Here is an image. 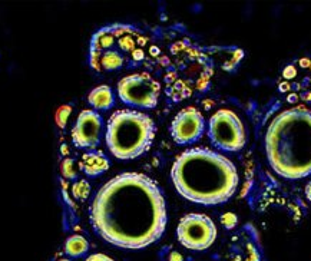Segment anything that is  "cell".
Returning a JSON list of instances; mask_svg holds the SVG:
<instances>
[{"mask_svg":"<svg viewBox=\"0 0 311 261\" xmlns=\"http://www.w3.org/2000/svg\"><path fill=\"white\" fill-rule=\"evenodd\" d=\"M91 220L108 243L141 250L162 237L166 207L159 187L139 172H125L108 181L96 194Z\"/></svg>","mask_w":311,"mask_h":261,"instance_id":"6da1fadb","label":"cell"},{"mask_svg":"<svg viewBox=\"0 0 311 261\" xmlns=\"http://www.w3.org/2000/svg\"><path fill=\"white\" fill-rule=\"evenodd\" d=\"M171 177L184 198L203 206L228 201L238 185L235 165L224 155L205 148L182 152L172 165Z\"/></svg>","mask_w":311,"mask_h":261,"instance_id":"7a4b0ae2","label":"cell"},{"mask_svg":"<svg viewBox=\"0 0 311 261\" xmlns=\"http://www.w3.org/2000/svg\"><path fill=\"white\" fill-rule=\"evenodd\" d=\"M272 169L288 179L311 174V110L296 106L277 115L265 134Z\"/></svg>","mask_w":311,"mask_h":261,"instance_id":"3957f363","label":"cell"},{"mask_svg":"<svg viewBox=\"0 0 311 261\" xmlns=\"http://www.w3.org/2000/svg\"><path fill=\"white\" fill-rule=\"evenodd\" d=\"M148 51V38L129 25H109L99 29L91 41L89 65L99 72L136 68Z\"/></svg>","mask_w":311,"mask_h":261,"instance_id":"277c9868","label":"cell"},{"mask_svg":"<svg viewBox=\"0 0 311 261\" xmlns=\"http://www.w3.org/2000/svg\"><path fill=\"white\" fill-rule=\"evenodd\" d=\"M165 68V92L175 102L207 91L214 73L211 57L184 41L169 48Z\"/></svg>","mask_w":311,"mask_h":261,"instance_id":"5b68a950","label":"cell"},{"mask_svg":"<svg viewBox=\"0 0 311 261\" xmlns=\"http://www.w3.org/2000/svg\"><path fill=\"white\" fill-rule=\"evenodd\" d=\"M155 137V125L148 115L123 109L109 118L106 144L112 155L122 161L135 159L147 152Z\"/></svg>","mask_w":311,"mask_h":261,"instance_id":"8992f818","label":"cell"},{"mask_svg":"<svg viewBox=\"0 0 311 261\" xmlns=\"http://www.w3.org/2000/svg\"><path fill=\"white\" fill-rule=\"evenodd\" d=\"M278 91L290 104H311V59L301 57L287 65Z\"/></svg>","mask_w":311,"mask_h":261,"instance_id":"52a82bcc","label":"cell"},{"mask_svg":"<svg viewBox=\"0 0 311 261\" xmlns=\"http://www.w3.org/2000/svg\"><path fill=\"white\" fill-rule=\"evenodd\" d=\"M208 135L215 147L231 152L243 150L247 141L241 119L228 109H219L211 116Z\"/></svg>","mask_w":311,"mask_h":261,"instance_id":"ba28073f","label":"cell"},{"mask_svg":"<svg viewBox=\"0 0 311 261\" xmlns=\"http://www.w3.org/2000/svg\"><path fill=\"white\" fill-rule=\"evenodd\" d=\"M118 94L125 104L139 108H154L161 94V83L147 72L122 78L118 83Z\"/></svg>","mask_w":311,"mask_h":261,"instance_id":"9c48e42d","label":"cell"},{"mask_svg":"<svg viewBox=\"0 0 311 261\" xmlns=\"http://www.w3.org/2000/svg\"><path fill=\"white\" fill-rule=\"evenodd\" d=\"M176 235L185 248L192 251H204L214 244L216 227L214 221L204 214H188L179 221Z\"/></svg>","mask_w":311,"mask_h":261,"instance_id":"30bf717a","label":"cell"},{"mask_svg":"<svg viewBox=\"0 0 311 261\" xmlns=\"http://www.w3.org/2000/svg\"><path fill=\"white\" fill-rule=\"evenodd\" d=\"M204 116L192 106L179 110L171 125V134L176 144H191L197 141L204 132Z\"/></svg>","mask_w":311,"mask_h":261,"instance_id":"8fae6325","label":"cell"},{"mask_svg":"<svg viewBox=\"0 0 311 261\" xmlns=\"http://www.w3.org/2000/svg\"><path fill=\"white\" fill-rule=\"evenodd\" d=\"M102 125V116L95 110H82L72 129L73 144L79 148H95L101 141Z\"/></svg>","mask_w":311,"mask_h":261,"instance_id":"7c38bea8","label":"cell"},{"mask_svg":"<svg viewBox=\"0 0 311 261\" xmlns=\"http://www.w3.org/2000/svg\"><path fill=\"white\" fill-rule=\"evenodd\" d=\"M79 166L86 175L96 177V175H101L102 172H105L108 169L109 161L101 152H89V154H85L82 157Z\"/></svg>","mask_w":311,"mask_h":261,"instance_id":"4fadbf2b","label":"cell"},{"mask_svg":"<svg viewBox=\"0 0 311 261\" xmlns=\"http://www.w3.org/2000/svg\"><path fill=\"white\" fill-rule=\"evenodd\" d=\"M88 101H89V104H91L95 109L99 110L109 109V108H112L113 104H115L113 92H112V89H110L109 86H106V85H102V86L95 88V89L89 94Z\"/></svg>","mask_w":311,"mask_h":261,"instance_id":"5bb4252c","label":"cell"},{"mask_svg":"<svg viewBox=\"0 0 311 261\" xmlns=\"http://www.w3.org/2000/svg\"><path fill=\"white\" fill-rule=\"evenodd\" d=\"M89 250V243L82 235H72L65 243V251L70 257H81Z\"/></svg>","mask_w":311,"mask_h":261,"instance_id":"9a60e30c","label":"cell"},{"mask_svg":"<svg viewBox=\"0 0 311 261\" xmlns=\"http://www.w3.org/2000/svg\"><path fill=\"white\" fill-rule=\"evenodd\" d=\"M70 110L72 108L70 106H66V105H63V106H60L59 109L56 110V124L59 128H65V125L68 122L69 119V115H70Z\"/></svg>","mask_w":311,"mask_h":261,"instance_id":"2e32d148","label":"cell"},{"mask_svg":"<svg viewBox=\"0 0 311 261\" xmlns=\"http://www.w3.org/2000/svg\"><path fill=\"white\" fill-rule=\"evenodd\" d=\"M86 261H113L110 257L108 256H105V254H101V253H98V254H92L91 257H88Z\"/></svg>","mask_w":311,"mask_h":261,"instance_id":"e0dca14e","label":"cell"},{"mask_svg":"<svg viewBox=\"0 0 311 261\" xmlns=\"http://www.w3.org/2000/svg\"><path fill=\"white\" fill-rule=\"evenodd\" d=\"M306 195H307V198H309V201L311 203V181L309 182V185L306 187Z\"/></svg>","mask_w":311,"mask_h":261,"instance_id":"ac0fdd59","label":"cell"},{"mask_svg":"<svg viewBox=\"0 0 311 261\" xmlns=\"http://www.w3.org/2000/svg\"><path fill=\"white\" fill-rule=\"evenodd\" d=\"M59 261H70V260H68V259H60Z\"/></svg>","mask_w":311,"mask_h":261,"instance_id":"d6986e66","label":"cell"}]
</instances>
